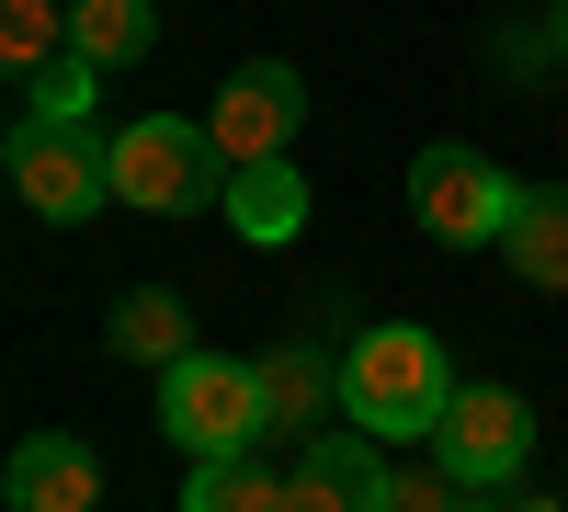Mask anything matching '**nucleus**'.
Instances as JSON below:
<instances>
[{"label": "nucleus", "mask_w": 568, "mask_h": 512, "mask_svg": "<svg viewBox=\"0 0 568 512\" xmlns=\"http://www.w3.org/2000/svg\"><path fill=\"white\" fill-rule=\"evenodd\" d=\"M160 433L182 455H251L273 433V410H262V364H227V353H182L160 364Z\"/></svg>", "instance_id": "7ed1b4c3"}, {"label": "nucleus", "mask_w": 568, "mask_h": 512, "mask_svg": "<svg viewBox=\"0 0 568 512\" xmlns=\"http://www.w3.org/2000/svg\"><path fill=\"white\" fill-rule=\"evenodd\" d=\"M387 455L342 444V433H307V455L284 468V512H387Z\"/></svg>", "instance_id": "6e6552de"}, {"label": "nucleus", "mask_w": 568, "mask_h": 512, "mask_svg": "<svg viewBox=\"0 0 568 512\" xmlns=\"http://www.w3.org/2000/svg\"><path fill=\"white\" fill-rule=\"evenodd\" d=\"M205 126H216V149L240 160V171H251V160H284V149H296V126H307V80L284 69V58H251V69L216 80V114H205Z\"/></svg>", "instance_id": "0eeeda50"}, {"label": "nucleus", "mask_w": 568, "mask_h": 512, "mask_svg": "<svg viewBox=\"0 0 568 512\" xmlns=\"http://www.w3.org/2000/svg\"><path fill=\"white\" fill-rule=\"evenodd\" d=\"M227 228H240V240H296L307 228V182L284 160H251L240 182H227Z\"/></svg>", "instance_id": "f8f14e48"}, {"label": "nucleus", "mask_w": 568, "mask_h": 512, "mask_svg": "<svg viewBox=\"0 0 568 512\" xmlns=\"http://www.w3.org/2000/svg\"><path fill=\"white\" fill-rule=\"evenodd\" d=\"M12 512H103V455H91L80 433H34L12 444Z\"/></svg>", "instance_id": "1a4fd4ad"}, {"label": "nucleus", "mask_w": 568, "mask_h": 512, "mask_svg": "<svg viewBox=\"0 0 568 512\" xmlns=\"http://www.w3.org/2000/svg\"><path fill=\"white\" fill-rule=\"evenodd\" d=\"M455 364H444V342L433 331H409V319H387V331H364L353 353H342V410H353V433H375V444H433V422L455 410Z\"/></svg>", "instance_id": "f257e3e1"}, {"label": "nucleus", "mask_w": 568, "mask_h": 512, "mask_svg": "<svg viewBox=\"0 0 568 512\" xmlns=\"http://www.w3.org/2000/svg\"><path fill=\"white\" fill-rule=\"evenodd\" d=\"M262 410L284 433H318V410H329V364L318 353H262Z\"/></svg>", "instance_id": "2eb2a0df"}, {"label": "nucleus", "mask_w": 568, "mask_h": 512, "mask_svg": "<svg viewBox=\"0 0 568 512\" xmlns=\"http://www.w3.org/2000/svg\"><path fill=\"white\" fill-rule=\"evenodd\" d=\"M91 91H103V69L69 46V58H45V69L23 80V114H45V126H91Z\"/></svg>", "instance_id": "f3484780"}, {"label": "nucleus", "mask_w": 568, "mask_h": 512, "mask_svg": "<svg viewBox=\"0 0 568 512\" xmlns=\"http://www.w3.org/2000/svg\"><path fill=\"white\" fill-rule=\"evenodd\" d=\"M455 512H500V501H489V490H466V501H455Z\"/></svg>", "instance_id": "aec40b11"}, {"label": "nucleus", "mask_w": 568, "mask_h": 512, "mask_svg": "<svg viewBox=\"0 0 568 512\" xmlns=\"http://www.w3.org/2000/svg\"><path fill=\"white\" fill-rule=\"evenodd\" d=\"M0 58H12V80L69 58V0H0Z\"/></svg>", "instance_id": "dca6fc26"}, {"label": "nucleus", "mask_w": 568, "mask_h": 512, "mask_svg": "<svg viewBox=\"0 0 568 512\" xmlns=\"http://www.w3.org/2000/svg\"><path fill=\"white\" fill-rule=\"evenodd\" d=\"M182 512H284V479L262 468V455H194Z\"/></svg>", "instance_id": "ddd939ff"}, {"label": "nucleus", "mask_w": 568, "mask_h": 512, "mask_svg": "<svg viewBox=\"0 0 568 512\" xmlns=\"http://www.w3.org/2000/svg\"><path fill=\"white\" fill-rule=\"evenodd\" d=\"M69 46L114 80V69H136L160 46V12H149V0H69Z\"/></svg>", "instance_id": "9b49d317"}, {"label": "nucleus", "mask_w": 568, "mask_h": 512, "mask_svg": "<svg viewBox=\"0 0 568 512\" xmlns=\"http://www.w3.org/2000/svg\"><path fill=\"white\" fill-rule=\"evenodd\" d=\"M114 353H136V364H182V353H194V319H182V297L136 285V297L114 308Z\"/></svg>", "instance_id": "4468645a"}, {"label": "nucleus", "mask_w": 568, "mask_h": 512, "mask_svg": "<svg viewBox=\"0 0 568 512\" xmlns=\"http://www.w3.org/2000/svg\"><path fill=\"white\" fill-rule=\"evenodd\" d=\"M466 501V479L444 468V455H433V468H398V490H387V512H455Z\"/></svg>", "instance_id": "a211bd4d"}, {"label": "nucleus", "mask_w": 568, "mask_h": 512, "mask_svg": "<svg viewBox=\"0 0 568 512\" xmlns=\"http://www.w3.org/2000/svg\"><path fill=\"white\" fill-rule=\"evenodd\" d=\"M433 455L466 479V490H500V479H524V455H535V410L524 388H489V377H466L455 410L433 422Z\"/></svg>", "instance_id": "423d86ee"}, {"label": "nucleus", "mask_w": 568, "mask_h": 512, "mask_svg": "<svg viewBox=\"0 0 568 512\" xmlns=\"http://www.w3.org/2000/svg\"><path fill=\"white\" fill-rule=\"evenodd\" d=\"M0 171H12V194H23L34 217H58V228H80V217L114 205V137H91V126H45V114H23L12 149H0Z\"/></svg>", "instance_id": "20e7f679"}, {"label": "nucleus", "mask_w": 568, "mask_h": 512, "mask_svg": "<svg viewBox=\"0 0 568 512\" xmlns=\"http://www.w3.org/2000/svg\"><path fill=\"white\" fill-rule=\"evenodd\" d=\"M511 273L524 285H546V297H568V182H535L524 194V217H511Z\"/></svg>", "instance_id": "9d476101"}, {"label": "nucleus", "mask_w": 568, "mask_h": 512, "mask_svg": "<svg viewBox=\"0 0 568 512\" xmlns=\"http://www.w3.org/2000/svg\"><path fill=\"white\" fill-rule=\"evenodd\" d=\"M227 182H240V160L216 149V126H182V114L114 126V205H136V217H227Z\"/></svg>", "instance_id": "f03ea898"}, {"label": "nucleus", "mask_w": 568, "mask_h": 512, "mask_svg": "<svg viewBox=\"0 0 568 512\" xmlns=\"http://www.w3.org/2000/svg\"><path fill=\"white\" fill-rule=\"evenodd\" d=\"M546 46H557V58H568V0H557V23H546Z\"/></svg>", "instance_id": "6ab92c4d"}, {"label": "nucleus", "mask_w": 568, "mask_h": 512, "mask_svg": "<svg viewBox=\"0 0 568 512\" xmlns=\"http://www.w3.org/2000/svg\"><path fill=\"white\" fill-rule=\"evenodd\" d=\"M409 217L433 228V240H511L524 194H511V171L478 160V149H420L409 160Z\"/></svg>", "instance_id": "39448f33"}]
</instances>
